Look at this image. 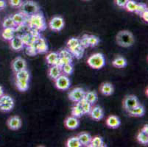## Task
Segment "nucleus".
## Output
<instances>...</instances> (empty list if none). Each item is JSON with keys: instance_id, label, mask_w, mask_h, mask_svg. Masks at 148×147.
Returning <instances> with one entry per match:
<instances>
[{"instance_id": "4c0bfd02", "label": "nucleus", "mask_w": 148, "mask_h": 147, "mask_svg": "<svg viewBox=\"0 0 148 147\" xmlns=\"http://www.w3.org/2000/svg\"><path fill=\"white\" fill-rule=\"evenodd\" d=\"M99 38L97 36L88 35V45L89 47H95L99 44Z\"/></svg>"}, {"instance_id": "dca6fc26", "label": "nucleus", "mask_w": 148, "mask_h": 147, "mask_svg": "<svg viewBox=\"0 0 148 147\" xmlns=\"http://www.w3.org/2000/svg\"><path fill=\"white\" fill-rule=\"evenodd\" d=\"M64 125L69 129H75L80 126V120L78 118L71 116L66 118L64 121Z\"/></svg>"}, {"instance_id": "a19ab883", "label": "nucleus", "mask_w": 148, "mask_h": 147, "mask_svg": "<svg viewBox=\"0 0 148 147\" xmlns=\"http://www.w3.org/2000/svg\"><path fill=\"white\" fill-rule=\"evenodd\" d=\"M80 44L84 49L89 47V45H88V35H83L82 38L80 39Z\"/></svg>"}, {"instance_id": "bb28decb", "label": "nucleus", "mask_w": 148, "mask_h": 147, "mask_svg": "<svg viewBox=\"0 0 148 147\" xmlns=\"http://www.w3.org/2000/svg\"><path fill=\"white\" fill-rule=\"evenodd\" d=\"M106 146L105 144L103 138L100 136H95L92 137L91 141L90 142V144L88 145V147H104Z\"/></svg>"}, {"instance_id": "c756f323", "label": "nucleus", "mask_w": 148, "mask_h": 147, "mask_svg": "<svg viewBox=\"0 0 148 147\" xmlns=\"http://www.w3.org/2000/svg\"><path fill=\"white\" fill-rule=\"evenodd\" d=\"M84 115L82 107L80 105V102H76L72 107V116L76 117V118H81Z\"/></svg>"}, {"instance_id": "7ed1b4c3", "label": "nucleus", "mask_w": 148, "mask_h": 147, "mask_svg": "<svg viewBox=\"0 0 148 147\" xmlns=\"http://www.w3.org/2000/svg\"><path fill=\"white\" fill-rule=\"evenodd\" d=\"M19 9L20 13H22L27 18L40 12V7L37 2L33 0H26L23 2Z\"/></svg>"}, {"instance_id": "de8ad7c7", "label": "nucleus", "mask_w": 148, "mask_h": 147, "mask_svg": "<svg viewBox=\"0 0 148 147\" xmlns=\"http://www.w3.org/2000/svg\"><path fill=\"white\" fill-rule=\"evenodd\" d=\"M85 1H88V0H85Z\"/></svg>"}, {"instance_id": "6ab92c4d", "label": "nucleus", "mask_w": 148, "mask_h": 147, "mask_svg": "<svg viewBox=\"0 0 148 147\" xmlns=\"http://www.w3.org/2000/svg\"><path fill=\"white\" fill-rule=\"evenodd\" d=\"M62 70L61 68L56 65H53V66H50L48 70V76L52 80L57 79L58 77H60L62 75Z\"/></svg>"}, {"instance_id": "f3484780", "label": "nucleus", "mask_w": 148, "mask_h": 147, "mask_svg": "<svg viewBox=\"0 0 148 147\" xmlns=\"http://www.w3.org/2000/svg\"><path fill=\"white\" fill-rule=\"evenodd\" d=\"M137 141L143 145L148 144V125L145 124L137 135Z\"/></svg>"}, {"instance_id": "f03ea898", "label": "nucleus", "mask_w": 148, "mask_h": 147, "mask_svg": "<svg viewBox=\"0 0 148 147\" xmlns=\"http://www.w3.org/2000/svg\"><path fill=\"white\" fill-rule=\"evenodd\" d=\"M116 43L120 46L124 48H128L134 45L135 38L131 32L128 30L119 31L116 36Z\"/></svg>"}, {"instance_id": "c03bdc74", "label": "nucleus", "mask_w": 148, "mask_h": 147, "mask_svg": "<svg viewBox=\"0 0 148 147\" xmlns=\"http://www.w3.org/2000/svg\"><path fill=\"white\" fill-rule=\"evenodd\" d=\"M139 16L142 17V18L145 21V22H148V9L145 10V11H144L143 13H142V14H140Z\"/></svg>"}, {"instance_id": "473e14b6", "label": "nucleus", "mask_w": 148, "mask_h": 147, "mask_svg": "<svg viewBox=\"0 0 148 147\" xmlns=\"http://www.w3.org/2000/svg\"><path fill=\"white\" fill-rule=\"evenodd\" d=\"M66 146L67 147H81L82 145L79 141L77 136L72 137L67 140L66 143Z\"/></svg>"}, {"instance_id": "9b49d317", "label": "nucleus", "mask_w": 148, "mask_h": 147, "mask_svg": "<svg viewBox=\"0 0 148 147\" xmlns=\"http://www.w3.org/2000/svg\"><path fill=\"white\" fill-rule=\"evenodd\" d=\"M27 64L26 60L21 57H16L11 63V68L15 73L27 69Z\"/></svg>"}, {"instance_id": "e433bc0d", "label": "nucleus", "mask_w": 148, "mask_h": 147, "mask_svg": "<svg viewBox=\"0 0 148 147\" xmlns=\"http://www.w3.org/2000/svg\"><path fill=\"white\" fill-rule=\"evenodd\" d=\"M137 2H136L134 0H128V2L126 3L125 8L127 11L130 13H135V10L136 9Z\"/></svg>"}, {"instance_id": "39448f33", "label": "nucleus", "mask_w": 148, "mask_h": 147, "mask_svg": "<svg viewBox=\"0 0 148 147\" xmlns=\"http://www.w3.org/2000/svg\"><path fill=\"white\" fill-rule=\"evenodd\" d=\"M15 106V101L13 97L8 94H4L0 97V111L8 113L11 111Z\"/></svg>"}, {"instance_id": "9d476101", "label": "nucleus", "mask_w": 148, "mask_h": 147, "mask_svg": "<svg viewBox=\"0 0 148 147\" xmlns=\"http://www.w3.org/2000/svg\"><path fill=\"white\" fill-rule=\"evenodd\" d=\"M85 93V91L81 88H75L69 93V99L70 101L76 103L84 99Z\"/></svg>"}, {"instance_id": "aec40b11", "label": "nucleus", "mask_w": 148, "mask_h": 147, "mask_svg": "<svg viewBox=\"0 0 148 147\" xmlns=\"http://www.w3.org/2000/svg\"><path fill=\"white\" fill-rule=\"evenodd\" d=\"M99 91L104 96H109L114 94V85L110 83H103L101 84L100 87H99Z\"/></svg>"}, {"instance_id": "4468645a", "label": "nucleus", "mask_w": 148, "mask_h": 147, "mask_svg": "<svg viewBox=\"0 0 148 147\" xmlns=\"http://www.w3.org/2000/svg\"><path fill=\"white\" fill-rule=\"evenodd\" d=\"M10 46L13 50L18 51L22 50L24 47H25V44L23 42L22 39H21V36H16L10 40Z\"/></svg>"}, {"instance_id": "f257e3e1", "label": "nucleus", "mask_w": 148, "mask_h": 147, "mask_svg": "<svg viewBox=\"0 0 148 147\" xmlns=\"http://www.w3.org/2000/svg\"><path fill=\"white\" fill-rule=\"evenodd\" d=\"M27 24L30 29H37L39 32H42L47 29L45 18L41 12H38L27 18Z\"/></svg>"}, {"instance_id": "cd10ccee", "label": "nucleus", "mask_w": 148, "mask_h": 147, "mask_svg": "<svg viewBox=\"0 0 148 147\" xmlns=\"http://www.w3.org/2000/svg\"><path fill=\"white\" fill-rule=\"evenodd\" d=\"M80 45V39L77 38H72L69 39L66 43L67 49H69L70 52L75 50L77 47H78Z\"/></svg>"}, {"instance_id": "58836bf2", "label": "nucleus", "mask_w": 148, "mask_h": 147, "mask_svg": "<svg viewBox=\"0 0 148 147\" xmlns=\"http://www.w3.org/2000/svg\"><path fill=\"white\" fill-rule=\"evenodd\" d=\"M146 10H147V5L145 3H137L136 9L135 10V13L136 14L140 15L142 14L144 11H145Z\"/></svg>"}, {"instance_id": "1a4fd4ad", "label": "nucleus", "mask_w": 148, "mask_h": 147, "mask_svg": "<svg viewBox=\"0 0 148 147\" xmlns=\"http://www.w3.org/2000/svg\"><path fill=\"white\" fill-rule=\"evenodd\" d=\"M139 104V101L135 95H128L125 97L122 102V106L126 111L128 112Z\"/></svg>"}, {"instance_id": "20e7f679", "label": "nucleus", "mask_w": 148, "mask_h": 147, "mask_svg": "<svg viewBox=\"0 0 148 147\" xmlns=\"http://www.w3.org/2000/svg\"><path fill=\"white\" fill-rule=\"evenodd\" d=\"M87 63L93 69H101L106 66V59L102 53H95L88 57Z\"/></svg>"}, {"instance_id": "a211bd4d", "label": "nucleus", "mask_w": 148, "mask_h": 147, "mask_svg": "<svg viewBox=\"0 0 148 147\" xmlns=\"http://www.w3.org/2000/svg\"><path fill=\"white\" fill-rule=\"evenodd\" d=\"M106 125L111 129H117L121 124V121L119 117L114 115L109 116L106 119Z\"/></svg>"}, {"instance_id": "0eeeda50", "label": "nucleus", "mask_w": 148, "mask_h": 147, "mask_svg": "<svg viewBox=\"0 0 148 147\" xmlns=\"http://www.w3.org/2000/svg\"><path fill=\"white\" fill-rule=\"evenodd\" d=\"M55 85L56 88L60 91H67L71 85V81H70L69 76L62 74L60 77L54 80Z\"/></svg>"}, {"instance_id": "412c9836", "label": "nucleus", "mask_w": 148, "mask_h": 147, "mask_svg": "<svg viewBox=\"0 0 148 147\" xmlns=\"http://www.w3.org/2000/svg\"><path fill=\"white\" fill-rule=\"evenodd\" d=\"M128 114L130 116L133 117H142L145 114V108L143 105H138L137 106L132 108L131 110H129Z\"/></svg>"}, {"instance_id": "a878e982", "label": "nucleus", "mask_w": 148, "mask_h": 147, "mask_svg": "<svg viewBox=\"0 0 148 147\" xmlns=\"http://www.w3.org/2000/svg\"><path fill=\"white\" fill-rule=\"evenodd\" d=\"M58 58V52H51L48 53L46 56V60H47V63L49 66L56 65Z\"/></svg>"}, {"instance_id": "4be33fe9", "label": "nucleus", "mask_w": 148, "mask_h": 147, "mask_svg": "<svg viewBox=\"0 0 148 147\" xmlns=\"http://www.w3.org/2000/svg\"><path fill=\"white\" fill-rule=\"evenodd\" d=\"M16 35V28H3L1 32V37L7 41H10Z\"/></svg>"}, {"instance_id": "37998d69", "label": "nucleus", "mask_w": 148, "mask_h": 147, "mask_svg": "<svg viewBox=\"0 0 148 147\" xmlns=\"http://www.w3.org/2000/svg\"><path fill=\"white\" fill-rule=\"evenodd\" d=\"M128 2V0H115L116 5H117L119 8H124L125 6L126 3Z\"/></svg>"}, {"instance_id": "b1692460", "label": "nucleus", "mask_w": 148, "mask_h": 147, "mask_svg": "<svg viewBox=\"0 0 148 147\" xmlns=\"http://www.w3.org/2000/svg\"><path fill=\"white\" fill-rule=\"evenodd\" d=\"M11 16L16 26H20V25H22V24H27V18L20 12L14 13L13 15H11Z\"/></svg>"}, {"instance_id": "393cba45", "label": "nucleus", "mask_w": 148, "mask_h": 147, "mask_svg": "<svg viewBox=\"0 0 148 147\" xmlns=\"http://www.w3.org/2000/svg\"><path fill=\"white\" fill-rule=\"evenodd\" d=\"M112 65L113 66L115 67V68H122L127 66V62L125 57L122 56H118L113 60Z\"/></svg>"}, {"instance_id": "ea45409f", "label": "nucleus", "mask_w": 148, "mask_h": 147, "mask_svg": "<svg viewBox=\"0 0 148 147\" xmlns=\"http://www.w3.org/2000/svg\"><path fill=\"white\" fill-rule=\"evenodd\" d=\"M26 54L29 56H36L38 54L37 50H36V47L33 45L27 46L26 48Z\"/></svg>"}, {"instance_id": "f704fd0d", "label": "nucleus", "mask_w": 148, "mask_h": 147, "mask_svg": "<svg viewBox=\"0 0 148 147\" xmlns=\"http://www.w3.org/2000/svg\"><path fill=\"white\" fill-rule=\"evenodd\" d=\"M80 105L82 107L83 113L85 114H88L91 111V109L92 107V105L90 104L88 101H86L85 99H83L81 101H80Z\"/></svg>"}, {"instance_id": "6e6552de", "label": "nucleus", "mask_w": 148, "mask_h": 147, "mask_svg": "<svg viewBox=\"0 0 148 147\" xmlns=\"http://www.w3.org/2000/svg\"><path fill=\"white\" fill-rule=\"evenodd\" d=\"M65 21L61 16H54L49 21V27L54 32H60L64 28Z\"/></svg>"}, {"instance_id": "7c9ffc66", "label": "nucleus", "mask_w": 148, "mask_h": 147, "mask_svg": "<svg viewBox=\"0 0 148 147\" xmlns=\"http://www.w3.org/2000/svg\"><path fill=\"white\" fill-rule=\"evenodd\" d=\"M16 86L18 91L25 92V91H27L29 88V81L16 79Z\"/></svg>"}, {"instance_id": "c85d7f7f", "label": "nucleus", "mask_w": 148, "mask_h": 147, "mask_svg": "<svg viewBox=\"0 0 148 147\" xmlns=\"http://www.w3.org/2000/svg\"><path fill=\"white\" fill-rule=\"evenodd\" d=\"M84 99L86 101H88L90 104L94 105L97 102V99H98L97 94L95 91H92L86 92L85 93Z\"/></svg>"}, {"instance_id": "2f4dec72", "label": "nucleus", "mask_w": 148, "mask_h": 147, "mask_svg": "<svg viewBox=\"0 0 148 147\" xmlns=\"http://www.w3.org/2000/svg\"><path fill=\"white\" fill-rule=\"evenodd\" d=\"M15 76H16V79H18V80L29 81V77H30L29 72L27 69L16 72Z\"/></svg>"}, {"instance_id": "5701e85b", "label": "nucleus", "mask_w": 148, "mask_h": 147, "mask_svg": "<svg viewBox=\"0 0 148 147\" xmlns=\"http://www.w3.org/2000/svg\"><path fill=\"white\" fill-rule=\"evenodd\" d=\"M77 137H78L82 146H88L91 141V138H92V136L89 133L83 132V133H80L77 135Z\"/></svg>"}, {"instance_id": "49530a36", "label": "nucleus", "mask_w": 148, "mask_h": 147, "mask_svg": "<svg viewBox=\"0 0 148 147\" xmlns=\"http://www.w3.org/2000/svg\"><path fill=\"white\" fill-rule=\"evenodd\" d=\"M4 94H5V91H4L3 87L0 85V97L2 96Z\"/></svg>"}, {"instance_id": "a18cd8bd", "label": "nucleus", "mask_w": 148, "mask_h": 147, "mask_svg": "<svg viewBox=\"0 0 148 147\" xmlns=\"http://www.w3.org/2000/svg\"><path fill=\"white\" fill-rule=\"evenodd\" d=\"M6 2H5V0H0V10H3L6 8Z\"/></svg>"}, {"instance_id": "79ce46f5", "label": "nucleus", "mask_w": 148, "mask_h": 147, "mask_svg": "<svg viewBox=\"0 0 148 147\" xmlns=\"http://www.w3.org/2000/svg\"><path fill=\"white\" fill-rule=\"evenodd\" d=\"M9 5L14 8H19L22 4V0H8Z\"/></svg>"}, {"instance_id": "2eb2a0df", "label": "nucleus", "mask_w": 148, "mask_h": 147, "mask_svg": "<svg viewBox=\"0 0 148 147\" xmlns=\"http://www.w3.org/2000/svg\"><path fill=\"white\" fill-rule=\"evenodd\" d=\"M88 114L92 119L95 120V121H99V120L103 119L104 117V110L101 107L96 105V106L91 107V111Z\"/></svg>"}, {"instance_id": "423d86ee", "label": "nucleus", "mask_w": 148, "mask_h": 147, "mask_svg": "<svg viewBox=\"0 0 148 147\" xmlns=\"http://www.w3.org/2000/svg\"><path fill=\"white\" fill-rule=\"evenodd\" d=\"M59 58L56 63V66L61 68L64 64L67 63H72L73 62V55L69 51L68 49H62L58 52Z\"/></svg>"}, {"instance_id": "c9c22d12", "label": "nucleus", "mask_w": 148, "mask_h": 147, "mask_svg": "<svg viewBox=\"0 0 148 147\" xmlns=\"http://www.w3.org/2000/svg\"><path fill=\"white\" fill-rule=\"evenodd\" d=\"M62 73L64 75L69 76L72 75L74 72V66L72 63H67V64H64L63 66L61 67Z\"/></svg>"}, {"instance_id": "ddd939ff", "label": "nucleus", "mask_w": 148, "mask_h": 147, "mask_svg": "<svg viewBox=\"0 0 148 147\" xmlns=\"http://www.w3.org/2000/svg\"><path fill=\"white\" fill-rule=\"evenodd\" d=\"M7 125L8 127L11 130H18L21 127L22 125V121L21 118L18 116H13L10 117L7 121Z\"/></svg>"}, {"instance_id": "72a5a7b5", "label": "nucleus", "mask_w": 148, "mask_h": 147, "mask_svg": "<svg viewBox=\"0 0 148 147\" xmlns=\"http://www.w3.org/2000/svg\"><path fill=\"white\" fill-rule=\"evenodd\" d=\"M2 27L3 28H9V27H14L16 28L17 26L13 21L11 16H8L4 18L2 21Z\"/></svg>"}, {"instance_id": "f8f14e48", "label": "nucleus", "mask_w": 148, "mask_h": 147, "mask_svg": "<svg viewBox=\"0 0 148 147\" xmlns=\"http://www.w3.org/2000/svg\"><path fill=\"white\" fill-rule=\"evenodd\" d=\"M36 47L38 54H44L48 52V45L45 39L41 36L38 38L33 44Z\"/></svg>"}]
</instances>
